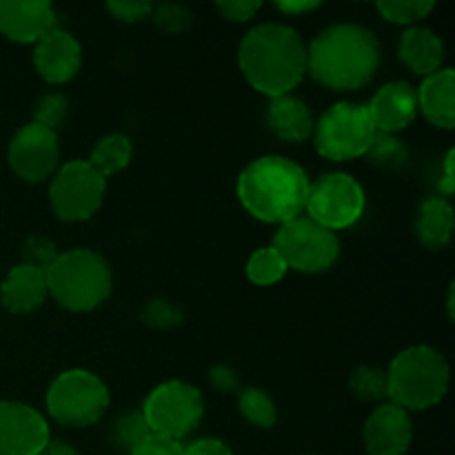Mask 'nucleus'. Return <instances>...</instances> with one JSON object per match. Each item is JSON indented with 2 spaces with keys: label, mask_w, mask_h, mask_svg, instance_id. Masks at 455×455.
I'll return each instance as SVG.
<instances>
[{
  "label": "nucleus",
  "mask_w": 455,
  "mask_h": 455,
  "mask_svg": "<svg viewBox=\"0 0 455 455\" xmlns=\"http://www.w3.org/2000/svg\"><path fill=\"white\" fill-rule=\"evenodd\" d=\"M380 67V44L371 29L340 22L320 31L307 47V74L333 92H355Z\"/></svg>",
  "instance_id": "1"
},
{
  "label": "nucleus",
  "mask_w": 455,
  "mask_h": 455,
  "mask_svg": "<svg viewBox=\"0 0 455 455\" xmlns=\"http://www.w3.org/2000/svg\"><path fill=\"white\" fill-rule=\"evenodd\" d=\"M238 65L256 92L269 98L284 96L307 76V44L291 27L265 22L243 38Z\"/></svg>",
  "instance_id": "2"
},
{
  "label": "nucleus",
  "mask_w": 455,
  "mask_h": 455,
  "mask_svg": "<svg viewBox=\"0 0 455 455\" xmlns=\"http://www.w3.org/2000/svg\"><path fill=\"white\" fill-rule=\"evenodd\" d=\"M311 180L305 169L283 156H262L238 176V200L267 225H284L305 212Z\"/></svg>",
  "instance_id": "3"
},
{
  "label": "nucleus",
  "mask_w": 455,
  "mask_h": 455,
  "mask_svg": "<svg viewBox=\"0 0 455 455\" xmlns=\"http://www.w3.org/2000/svg\"><path fill=\"white\" fill-rule=\"evenodd\" d=\"M44 275L49 296L76 314H87L105 305L114 289L109 265L92 249H71L60 253Z\"/></svg>",
  "instance_id": "4"
},
{
  "label": "nucleus",
  "mask_w": 455,
  "mask_h": 455,
  "mask_svg": "<svg viewBox=\"0 0 455 455\" xmlns=\"http://www.w3.org/2000/svg\"><path fill=\"white\" fill-rule=\"evenodd\" d=\"M391 403L404 411H425L447 395L449 364L440 351L427 345L409 347L387 369Z\"/></svg>",
  "instance_id": "5"
},
{
  "label": "nucleus",
  "mask_w": 455,
  "mask_h": 455,
  "mask_svg": "<svg viewBox=\"0 0 455 455\" xmlns=\"http://www.w3.org/2000/svg\"><path fill=\"white\" fill-rule=\"evenodd\" d=\"M109 407V389L96 373L87 369H69L62 371L49 385L47 411L58 425L92 427L105 416Z\"/></svg>",
  "instance_id": "6"
},
{
  "label": "nucleus",
  "mask_w": 455,
  "mask_h": 455,
  "mask_svg": "<svg viewBox=\"0 0 455 455\" xmlns=\"http://www.w3.org/2000/svg\"><path fill=\"white\" fill-rule=\"evenodd\" d=\"M311 136L323 158L345 163V160L367 156L376 138V127L369 118L367 105L338 102L320 116Z\"/></svg>",
  "instance_id": "7"
},
{
  "label": "nucleus",
  "mask_w": 455,
  "mask_h": 455,
  "mask_svg": "<svg viewBox=\"0 0 455 455\" xmlns=\"http://www.w3.org/2000/svg\"><path fill=\"white\" fill-rule=\"evenodd\" d=\"M140 413L151 434L180 443L203 422L204 400L189 382L169 380L147 395Z\"/></svg>",
  "instance_id": "8"
},
{
  "label": "nucleus",
  "mask_w": 455,
  "mask_h": 455,
  "mask_svg": "<svg viewBox=\"0 0 455 455\" xmlns=\"http://www.w3.org/2000/svg\"><path fill=\"white\" fill-rule=\"evenodd\" d=\"M274 249L283 256L287 269L320 274L336 265L340 256V240L309 216H298L280 225Z\"/></svg>",
  "instance_id": "9"
},
{
  "label": "nucleus",
  "mask_w": 455,
  "mask_h": 455,
  "mask_svg": "<svg viewBox=\"0 0 455 455\" xmlns=\"http://www.w3.org/2000/svg\"><path fill=\"white\" fill-rule=\"evenodd\" d=\"M367 196L354 176L342 172L324 173L311 182L307 194V216L329 231L349 229L363 218Z\"/></svg>",
  "instance_id": "10"
},
{
  "label": "nucleus",
  "mask_w": 455,
  "mask_h": 455,
  "mask_svg": "<svg viewBox=\"0 0 455 455\" xmlns=\"http://www.w3.org/2000/svg\"><path fill=\"white\" fill-rule=\"evenodd\" d=\"M107 178H102L87 160H71L62 164L49 187L52 209L60 220H89L105 200Z\"/></svg>",
  "instance_id": "11"
},
{
  "label": "nucleus",
  "mask_w": 455,
  "mask_h": 455,
  "mask_svg": "<svg viewBox=\"0 0 455 455\" xmlns=\"http://www.w3.org/2000/svg\"><path fill=\"white\" fill-rule=\"evenodd\" d=\"M58 158H60L58 133L43 124H25L9 142V164L16 176L27 182L47 180L56 172Z\"/></svg>",
  "instance_id": "12"
},
{
  "label": "nucleus",
  "mask_w": 455,
  "mask_h": 455,
  "mask_svg": "<svg viewBox=\"0 0 455 455\" xmlns=\"http://www.w3.org/2000/svg\"><path fill=\"white\" fill-rule=\"evenodd\" d=\"M52 443L47 420L22 403H0V455H40Z\"/></svg>",
  "instance_id": "13"
},
{
  "label": "nucleus",
  "mask_w": 455,
  "mask_h": 455,
  "mask_svg": "<svg viewBox=\"0 0 455 455\" xmlns=\"http://www.w3.org/2000/svg\"><path fill=\"white\" fill-rule=\"evenodd\" d=\"M58 27V13L47 0H0V34L13 43H38Z\"/></svg>",
  "instance_id": "14"
},
{
  "label": "nucleus",
  "mask_w": 455,
  "mask_h": 455,
  "mask_svg": "<svg viewBox=\"0 0 455 455\" xmlns=\"http://www.w3.org/2000/svg\"><path fill=\"white\" fill-rule=\"evenodd\" d=\"M411 440V418L394 403L380 404L364 422L363 443L369 455H404Z\"/></svg>",
  "instance_id": "15"
},
{
  "label": "nucleus",
  "mask_w": 455,
  "mask_h": 455,
  "mask_svg": "<svg viewBox=\"0 0 455 455\" xmlns=\"http://www.w3.org/2000/svg\"><path fill=\"white\" fill-rule=\"evenodd\" d=\"M83 65V47L69 31L56 29L36 43L34 67L43 80L49 84L69 83Z\"/></svg>",
  "instance_id": "16"
},
{
  "label": "nucleus",
  "mask_w": 455,
  "mask_h": 455,
  "mask_svg": "<svg viewBox=\"0 0 455 455\" xmlns=\"http://www.w3.org/2000/svg\"><path fill=\"white\" fill-rule=\"evenodd\" d=\"M369 118L378 133H398L407 129L418 116V93L404 80L387 83L367 105Z\"/></svg>",
  "instance_id": "17"
},
{
  "label": "nucleus",
  "mask_w": 455,
  "mask_h": 455,
  "mask_svg": "<svg viewBox=\"0 0 455 455\" xmlns=\"http://www.w3.org/2000/svg\"><path fill=\"white\" fill-rule=\"evenodd\" d=\"M47 275L34 267L18 265L0 284V300L12 314H31L47 300Z\"/></svg>",
  "instance_id": "18"
},
{
  "label": "nucleus",
  "mask_w": 455,
  "mask_h": 455,
  "mask_svg": "<svg viewBox=\"0 0 455 455\" xmlns=\"http://www.w3.org/2000/svg\"><path fill=\"white\" fill-rule=\"evenodd\" d=\"M418 93V111H422L431 124L440 129H453L455 124V74L453 69H440L422 80Z\"/></svg>",
  "instance_id": "19"
},
{
  "label": "nucleus",
  "mask_w": 455,
  "mask_h": 455,
  "mask_svg": "<svg viewBox=\"0 0 455 455\" xmlns=\"http://www.w3.org/2000/svg\"><path fill=\"white\" fill-rule=\"evenodd\" d=\"M398 56L413 74L427 78L443 69L444 43L435 31L413 25L400 38Z\"/></svg>",
  "instance_id": "20"
},
{
  "label": "nucleus",
  "mask_w": 455,
  "mask_h": 455,
  "mask_svg": "<svg viewBox=\"0 0 455 455\" xmlns=\"http://www.w3.org/2000/svg\"><path fill=\"white\" fill-rule=\"evenodd\" d=\"M267 127L284 142H305L314 133V118H311L309 107L300 98L284 93V96L271 98L267 107Z\"/></svg>",
  "instance_id": "21"
},
{
  "label": "nucleus",
  "mask_w": 455,
  "mask_h": 455,
  "mask_svg": "<svg viewBox=\"0 0 455 455\" xmlns=\"http://www.w3.org/2000/svg\"><path fill=\"white\" fill-rule=\"evenodd\" d=\"M416 235L431 251L449 247L453 238V207L447 198L425 200L416 216Z\"/></svg>",
  "instance_id": "22"
},
{
  "label": "nucleus",
  "mask_w": 455,
  "mask_h": 455,
  "mask_svg": "<svg viewBox=\"0 0 455 455\" xmlns=\"http://www.w3.org/2000/svg\"><path fill=\"white\" fill-rule=\"evenodd\" d=\"M133 156V145L124 133H109L102 140H98V145L93 147L92 156H89L87 163L100 173L102 178H109L114 173L123 172L129 163H132Z\"/></svg>",
  "instance_id": "23"
},
{
  "label": "nucleus",
  "mask_w": 455,
  "mask_h": 455,
  "mask_svg": "<svg viewBox=\"0 0 455 455\" xmlns=\"http://www.w3.org/2000/svg\"><path fill=\"white\" fill-rule=\"evenodd\" d=\"M238 409L244 420L260 429H271L278 422V409H275L274 398L258 387L240 389Z\"/></svg>",
  "instance_id": "24"
},
{
  "label": "nucleus",
  "mask_w": 455,
  "mask_h": 455,
  "mask_svg": "<svg viewBox=\"0 0 455 455\" xmlns=\"http://www.w3.org/2000/svg\"><path fill=\"white\" fill-rule=\"evenodd\" d=\"M287 271L283 256L274 247L258 249L247 262V278L258 287H271V284L280 283Z\"/></svg>",
  "instance_id": "25"
},
{
  "label": "nucleus",
  "mask_w": 455,
  "mask_h": 455,
  "mask_svg": "<svg viewBox=\"0 0 455 455\" xmlns=\"http://www.w3.org/2000/svg\"><path fill=\"white\" fill-rule=\"evenodd\" d=\"M376 7L385 20L394 22V25L413 27L422 18L429 16L435 4L429 0H382Z\"/></svg>",
  "instance_id": "26"
},
{
  "label": "nucleus",
  "mask_w": 455,
  "mask_h": 455,
  "mask_svg": "<svg viewBox=\"0 0 455 455\" xmlns=\"http://www.w3.org/2000/svg\"><path fill=\"white\" fill-rule=\"evenodd\" d=\"M349 389L354 391L355 398L364 400V403L385 400L389 395V389H387V371L371 367V364H363L351 376Z\"/></svg>",
  "instance_id": "27"
},
{
  "label": "nucleus",
  "mask_w": 455,
  "mask_h": 455,
  "mask_svg": "<svg viewBox=\"0 0 455 455\" xmlns=\"http://www.w3.org/2000/svg\"><path fill=\"white\" fill-rule=\"evenodd\" d=\"M151 431L147 427L142 413H124L111 427V443L114 447L124 449V451H132L133 447L142 443L145 438H149Z\"/></svg>",
  "instance_id": "28"
},
{
  "label": "nucleus",
  "mask_w": 455,
  "mask_h": 455,
  "mask_svg": "<svg viewBox=\"0 0 455 455\" xmlns=\"http://www.w3.org/2000/svg\"><path fill=\"white\" fill-rule=\"evenodd\" d=\"M367 156L371 158L373 164H378V167L394 169L404 164V160H407V147H404L403 140H398L394 133L376 132V138H373Z\"/></svg>",
  "instance_id": "29"
},
{
  "label": "nucleus",
  "mask_w": 455,
  "mask_h": 455,
  "mask_svg": "<svg viewBox=\"0 0 455 455\" xmlns=\"http://www.w3.org/2000/svg\"><path fill=\"white\" fill-rule=\"evenodd\" d=\"M69 116V100L62 93H44L34 109V123L52 129L58 133V129L67 123Z\"/></svg>",
  "instance_id": "30"
},
{
  "label": "nucleus",
  "mask_w": 455,
  "mask_h": 455,
  "mask_svg": "<svg viewBox=\"0 0 455 455\" xmlns=\"http://www.w3.org/2000/svg\"><path fill=\"white\" fill-rule=\"evenodd\" d=\"M58 256L60 253H58L53 240L44 238V235H31L22 244V265L34 267V269L47 271L56 262Z\"/></svg>",
  "instance_id": "31"
},
{
  "label": "nucleus",
  "mask_w": 455,
  "mask_h": 455,
  "mask_svg": "<svg viewBox=\"0 0 455 455\" xmlns=\"http://www.w3.org/2000/svg\"><path fill=\"white\" fill-rule=\"evenodd\" d=\"M151 16H154L156 25L163 31H167V34H180L187 27H191V20H194L189 9L176 3L158 4V7H154Z\"/></svg>",
  "instance_id": "32"
},
{
  "label": "nucleus",
  "mask_w": 455,
  "mask_h": 455,
  "mask_svg": "<svg viewBox=\"0 0 455 455\" xmlns=\"http://www.w3.org/2000/svg\"><path fill=\"white\" fill-rule=\"evenodd\" d=\"M182 320V311L178 309L173 302L169 300H149L142 309V323L149 324V327L156 329H169V327H176L178 323Z\"/></svg>",
  "instance_id": "33"
},
{
  "label": "nucleus",
  "mask_w": 455,
  "mask_h": 455,
  "mask_svg": "<svg viewBox=\"0 0 455 455\" xmlns=\"http://www.w3.org/2000/svg\"><path fill=\"white\" fill-rule=\"evenodd\" d=\"M107 12L116 20L136 25V22L147 20L154 13V3H147V0H111V3H107Z\"/></svg>",
  "instance_id": "34"
},
{
  "label": "nucleus",
  "mask_w": 455,
  "mask_h": 455,
  "mask_svg": "<svg viewBox=\"0 0 455 455\" xmlns=\"http://www.w3.org/2000/svg\"><path fill=\"white\" fill-rule=\"evenodd\" d=\"M182 453H185V447H182L180 443L163 438V435H154V434L129 451V455H182Z\"/></svg>",
  "instance_id": "35"
},
{
  "label": "nucleus",
  "mask_w": 455,
  "mask_h": 455,
  "mask_svg": "<svg viewBox=\"0 0 455 455\" xmlns=\"http://www.w3.org/2000/svg\"><path fill=\"white\" fill-rule=\"evenodd\" d=\"M260 3H249V0H234V3H218L216 9L222 18L231 22H247L260 12Z\"/></svg>",
  "instance_id": "36"
},
{
  "label": "nucleus",
  "mask_w": 455,
  "mask_h": 455,
  "mask_svg": "<svg viewBox=\"0 0 455 455\" xmlns=\"http://www.w3.org/2000/svg\"><path fill=\"white\" fill-rule=\"evenodd\" d=\"M209 382L216 391H222V394H229V391L238 389V373L234 371L227 364H216V367L209 371Z\"/></svg>",
  "instance_id": "37"
},
{
  "label": "nucleus",
  "mask_w": 455,
  "mask_h": 455,
  "mask_svg": "<svg viewBox=\"0 0 455 455\" xmlns=\"http://www.w3.org/2000/svg\"><path fill=\"white\" fill-rule=\"evenodd\" d=\"M182 455H234L231 449L227 447V443L218 438H203L191 443L189 447H185Z\"/></svg>",
  "instance_id": "38"
},
{
  "label": "nucleus",
  "mask_w": 455,
  "mask_h": 455,
  "mask_svg": "<svg viewBox=\"0 0 455 455\" xmlns=\"http://www.w3.org/2000/svg\"><path fill=\"white\" fill-rule=\"evenodd\" d=\"M453 158H455V151L451 149L447 154V158H444V167H443V178H440L438 187L440 191H443L444 198H449V196L453 194L455 189V176H453Z\"/></svg>",
  "instance_id": "39"
},
{
  "label": "nucleus",
  "mask_w": 455,
  "mask_h": 455,
  "mask_svg": "<svg viewBox=\"0 0 455 455\" xmlns=\"http://www.w3.org/2000/svg\"><path fill=\"white\" fill-rule=\"evenodd\" d=\"M318 7L320 3H314V0H307V3H302V0H296V3H275V9L287 13V16H302V13L315 12Z\"/></svg>",
  "instance_id": "40"
},
{
  "label": "nucleus",
  "mask_w": 455,
  "mask_h": 455,
  "mask_svg": "<svg viewBox=\"0 0 455 455\" xmlns=\"http://www.w3.org/2000/svg\"><path fill=\"white\" fill-rule=\"evenodd\" d=\"M40 455H80V453L76 451L71 444L62 443V440H53V443H49L47 447L43 449V453Z\"/></svg>",
  "instance_id": "41"
}]
</instances>
